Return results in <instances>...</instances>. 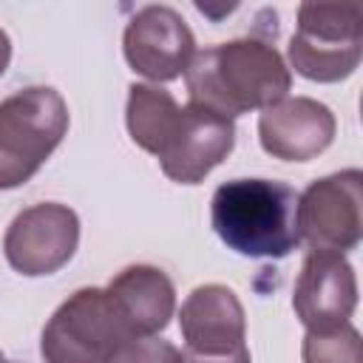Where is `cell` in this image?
I'll use <instances>...</instances> for the list:
<instances>
[{
    "label": "cell",
    "mask_w": 363,
    "mask_h": 363,
    "mask_svg": "<svg viewBox=\"0 0 363 363\" xmlns=\"http://www.w3.org/2000/svg\"><path fill=\"white\" fill-rule=\"evenodd\" d=\"M179 113H182V105L170 91L147 82H133L128 88L125 125L130 139L150 156H159L164 150L167 139L176 130Z\"/></svg>",
    "instance_id": "cell-14"
},
{
    "label": "cell",
    "mask_w": 363,
    "mask_h": 363,
    "mask_svg": "<svg viewBox=\"0 0 363 363\" xmlns=\"http://www.w3.org/2000/svg\"><path fill=\"white\" fill-rule=\"evenodd\" d=\"M235 147V122L196 102L182 105L173 136L156 156L162 173L176 184H199Z\"/></svg>",
    "instance_id": "cell-10"
},
{
    "label": "cell",
    "mask_w": 363,
    "mask_h": 363,
    "mask_svg": "<svg viewBox=\"0 0 363 363\" xmlns=\"http://www.w3.org/2000/svg\"><path fill=\"white\" fill-rule=\"evenodd\" d=\"M136 332L105 286H82L68 295L43 326L45 363H108Z\"/></svg>",
    "instance_id": "cell-4"
},
{
    "label": "cell",
    "mask_w": 363,
    "mask_h": 363,
    "mask_svg": "<svg viewBox=\"0 0 363 363\" xmlns=\"http://www.w3.org/2000/svg\"><path fill=\"white\" fill-rule=\"evenodd\" d=\"M363 54V17L349 3H301L298 28L286 48L289 71L312 82L352 77Z\"/></svg>",
    "instance_id": "cell-5"
},
{
    "label": "cell",
    "mask_w": 363,
    "mask_h": 363,
    "mask_svg": "<svg viewBox=\"0 0 363 363\" xmlns=\"http://www.w3.org/2000/svg\"><path fill=\"white\" fill-rule=\"evenodd\" d=\"M122 54L139 77L159 85L187 71L196 54V37L176 9L145 6L125 26Z\"/></svg>",
    "instance_id": "cell-8"
},
{
    "label": "cell",
    "mask_w": 363,
    "mask_h": 363,
    "mask_svg": "<svg viewBox=\"0 0 363 363\" xmlns=\"http://www.w3.org/2000/svg\"><path fill=\"white\" fill-rule=\"evenodd\" d=\"M337 133L329 105L312 96H284L258 116V142L264 153L281 162H309L320 156Z\"/></svg>",
    "instance_id": "cell-11"
},
{
    "label": "cell",
    "mask_w": 363,
    "mask_h": 363,
    "mask_svg": "<svg viewBox=\"0 0 363 363\" xmlns=\"http://www.w3.org/2000/svg\"><path fill=\"white\" fill-rule=\"evenodd\" d=\"M108 363H184V360H182V349H176L170 340L159 335H147L128 340Z\"/></svg>",
    "instance_id": "cell-16"
},
{
    "label": "cell",
    "mask_w": 363,
    "mask_h": 363,
    "mask_svg": "<svg viewBox=\"0 0 363 363\" xmlns=\"http://www.w3.org/2000/svg\"><path fill=\"white\" fill-rule=\"evenodd\" d=\"M184 85L190 102L235 119L284 99L292 88V71L267 37H238L196 51Z\"/></svg>",
    "instance_id": "cell-1"
},
{
    "label": "cell",
    "mask_w": 363,
    "mask_h": 363,
    "mask_svg": "<svg viewBox=\"0 0 363 363\" xmlns=\"http://www.w3.org/2000/svg\"><path fill=\"white\" fill-rule=\"evenodd\" d=\"M298 193L275 179H230L210 199V224L244 258H286L298 244Z\"/></svg>",
    "instance_id": "cell-2"
},
{
    "label": "cell",
    "mask_w": 363,
    "mask_h": 363,
    "mask_svg": "<svg viewBox=\"0 0 363 363\" xmlns=\"http://www.w3.org/2000/svg\"><path fill=\"white\" fill-rule=\"evenodd\" d=\"M136 337L159 335L176 312V286L164 269L153 264H130L119 269L108 286Z\"/></svg>",
    "instance_id": "cell-13"
},
{
    "label": "cell",
    "mask_w": 363,
    "mask_h": 363,
    "mask_svg": "<svg viewBox=\"0 0 363 363\" xmlns=\"http://www.w3.org/2000/svg\"><path fill=\"white\" fill-rule=\"evenodd\" d=\"M77 244L79 216L60 201H40L20 210L3 235L9 267L26 278L60 272L74 258Z\"/></svg>",
    "instance_id": "cell-7"
},
{
    "label": "cell",
    "mask_w": 363,
    "mask_h": 363,
    "mask_svg": "<svg viewBox=\"0 0 363 363\" xmlns=\"http://www.w3.org/2000/svg\"><path fill=\"white\" fill-rule=\"evenodd\" d=\"M303 363H363L360 354V332L349 323H340L335 329L306 332L301 343Z\"/></svg>",
    "instance_id": "cell-15"
},
{
    "label": "cell",
    "mask_w": 363,
    "mask_h": 363,
    "mask_svg": "<svg viewBox=\"0 0 363 363\" xmlns=\"http://www.w3.org/2000/svg\"><path fill=\"white\" fill-rule=\"evenodd\" d=\"M357 306V275L343 252L309 250L295 278L292 309L306 332L349 323Z\"/></svg>",
    "instance_id": "cell-9"
},
{
    "label": "cell",
    "mask_w": 363,
    "mask_h": 363,
    "mask_svg": "<svg viewBox=\"0 0 363 363\" xmlns=\"http://www.w3.org/2000/svg\"><path fill=\"white\" fill-rule=\"evenodd\" d=\"M179 332L184 340V352L230 354L247 346L244 306L230 286L201 284L179 306Z\"/></svg>",
    "instance_id": "cell-12"
},
{
    "label": "cell",
    "mask_w": 363,
    "mask_h": 363,
    "mask_svg": "<svg viewBox=\"0 0 363 363\" xmlns=\"http://www.w3.org/2000/svg\"><path fill=\"white\" fill-rule=\"evenodd\" d=\"M298 235L312 250L349 252L363 238V170L349 167L298 193Z\"/></svg>",
    "instance_id": "cell-6"
},
{
    "label": "cell",
    "mask_w": 363,
    "mask_h": 363,
    "mask_svg": "<svg viewBox=\"0 0 363 363\" xmlns=\"http://www.w3.org/2000/svg\"><path fill=\"white\" fill-rule=\"evenodd\" d=\"M0 363H6V354H3V349H0Z\"/></svg>",
    "instance_id": "cell-19"
},
{
    "label": "cell",
    "mask_w": 363,
    "mask_h": 363,
    "mask_svg": "<svg viewBox=\"0 0 363 363\" xmlns=\"http://www.w3.org/2000/svg\"><path fill=\"white\" fill-rule=\"evenodd\" d=\"M184 363H252L250 349H235L230 354H193V352H182Z\"/></svg>",
    "instance_id": "cell-17"
},
{
    "label": "cell",
    "mask_w": 363,
    "mask_h": 363,
    "mask_svg": "<svg viewBox=\"0 0 363 363\" xmlns=\"http://www.w3.org/2000/svg\"><path fill=\"white\" fill-rule=\"evenodd\" d=\"M9 62H11V40H9V34L0 28V77L6 74Z\"/></svg>",
    "instance_id": "cell-18"
},
{
    "label": "cell",
    "mask_w": 363,
    "mask_h": 363,
    "mask_svg": "<svg viewBox=\"0 0 363 363\" xmlns=\"http://www.w3.org/2000/svg\"><path fill=\"white\" fill-rule=\"evenodd\" d=\"M68 105L48 85H28L0 102V190L26 184L68 133Z\"/></svg>",
    "instance_id": "cell-3"
}]
</instances>
